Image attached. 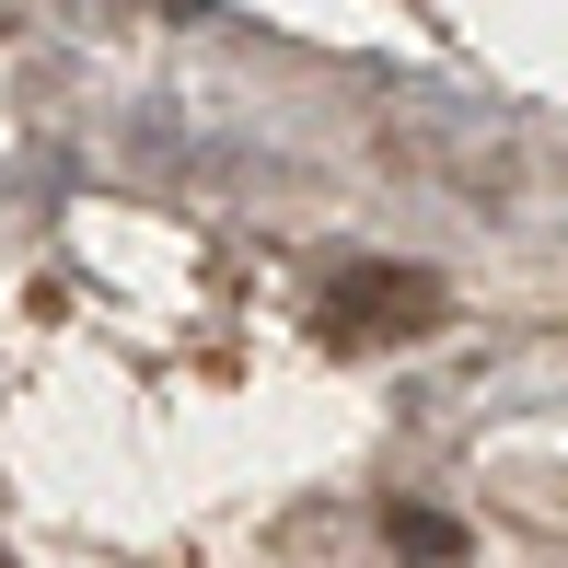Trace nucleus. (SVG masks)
<instances>
[{
	"mask_svg": "<svg viewBox=\"0 0 568 568\" xmlns=\"http://www.w3.org/2000/svg\"><path fill=\"white\" fill-rule=\"evenodd\" d=\"M325 325H337V337H418V325H442V278H418V267H348L337 291H325Z\"/></svg>",
	"mask_w": 568,
	"mask_h": 568,
	"instance_id": "f257e3e1",
	"label": "nucleus"
}]
</instances>
